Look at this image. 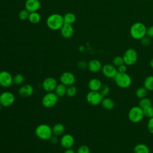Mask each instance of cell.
Segmentation results:
<instances>
[{"instance_id": "6da1fadb", "label": "cell", "mask_w": 153, "mask_h": 153, "mask_svg": "<svg viewBox=\"0 0 153 153\" xmlns=\"http://www.w3.org/2000/svg\"><path fill=\"white\" fill-rule=\"evenodd\" d=\"M46 23L48 27L51 30H60L64 25L63 16L58 13L52 14L47 17Z\"/></svg>"}, {"instance_id": "7a4b0ae2", "label": "cell", "mask_w": 153, "mask_h": 153, "mask_svg": "<svg viewBox=\"0 0 153 153\" xmlns=\"http://www.w3.org/2000/svg\"><path fill=\"white\" fill-rule=\"evenodd\" d=\"M35 133L39 139L44 140H49L53 135L52 128L47 124L38 125L35 130Z\"/></svg>"}, {"instance_id": "3957f363", "label": "cell", "mask_w": 153, "mask_h": 153, "mask_svg": "<svg viewBox=\"0 0 153 153\" xmlns=\"http://www.w3.org/2000/svg\"><path fill=\"white\" fill-rule=\"evenodd\" d=\"M146 27L145 25L140 22L134 23L130 30L131 37L135 39H141L146 34Z\"/></svg>"}, {"instance_id": "277c9868", "label": "cell", "mask_w": 153, "mask_h": 153, "mask_svg": "<svg viewBox=\"0 0 153 153\" xmlns=\"http://www.w3.org/2000/svg\"><path fill=\"white\" fill-rule=\"evenodd\" d=\"M128 118L133 123L140 122L144 118L143 109L139 106H133L128 111Z\"/></svg>"}, {"instance_id": "5b68a950", "label": "cell", "mask_w": 153, "mask_h": 153, "mask_svg": "<svg viewBox=\"0 0 153 153\" xmlns=\"http://www.w3.org/2000/svg\"><path fill=\"white\" fill-rule=\"evenodd\" d=\"M116 84L120 88H127L131 84V78L130 76L126 72L121 73L118 72L114 78Z\"/></svg>"}, {"instance_id": "8992f818", "label": "cell", "mask_w": 153, "mask_h": 153, "mask_svg": "<svg viewBox=\"0 0 153 153\" xmlns=\"http://www.w3.org/2000/svg\"><path fill=\"white\" fill-rule=\"evenodd\" d=\"M59 97L54 92H48L42 98V104L47 108H50L56 105Z\"/></svg>"}, {"instance_id": "52a82bcc", "label": "cell", "mask_w": 153, "mask_h": 153, "mask_svg": "<svg viewBox=\"0 0 153 153\" xmlns=\"http://www.w3.org/2000/svg\"><path fill=\"white\" fill-rule=\"evenodd\" d=\"M123 58L125 65L131 66L135 64L137 60V53L134 49L130 48L125 51Z\"/></svg>"}, {"instance_id": "ba28073f", "label": "cell", "mask_w": 153, "mask_h": 153, "mask_svg": "<svg viewBox=\"0 0 153 153\" xmlns=\"http://www.w3.org/2000/svg\"><path fill=\"white\" fill-rule=\"evenodd\" d=\"M103 97L99 91H90L86 95V100L92 106H97L101 103Z\"/></svg>"}, {"instance_id": "9c48e42d", "label": "cell", "mask_w": 153, "mask_h": 153, "mask_svg": "<svg viewBox=\"0 0 153 153\" xmlns=\"http://www.w3.org/2000/svg\"><path fill=\"white\" fill-rule=\"evenodd\" d=\"M15 101L14 94L9 91H5L0 94V104L2 107H8L12 105Z\"/></svg>"}, {"instance_id": "30bf717a", "label": "cell", "mask_w": 153, "mask_h": 153, "mask_svg": "<svg viewBox=\"0 0 153 153\" xmlns=\"http://www.w3.org/2000/svg\"><path fill=\"white\" fill-rule=\"evenodd\" d=\"M13 84V76L7 71L0 72V85L2 87H9Z\"/></svg>"}, {"instance_id": "8fae6325", "label": "cell", "mask_w": 153, "mask_h": 153, "mask_svg": "<svg viewBox=\"0 0 153 153\" xmlns=\"http://www.w3.org/2000/svg\"><path fill=\"white\" fill-rule=\"evenodd\" d=\"M57 85V80L54 77L49 76L44 79L42 83V87L47 93L53 92L55 90Z\"/></svg>"}, {"instance_id": "7c38bea8", "label": "cell", "mask_w": 153, "mask_h": 153, "mask_svg": "<svg viewBox=\"0 0 153 153\" xmlns=\"http://www.w3.org/2000/svg\"><path fill=\"white\" fill-rule=\"evenodd\" d=\"M103 75L108 78H114L118 73V70L114 65L107 63L104 65L102 68Z\"/></svg>"}, {"instance_id": "4fadbf2b", "label": "cell", "mask_w": 153, "mask_h": 153, "mask_svg": "<svg viewBox=\"0 0 153 153\" xmlns=\"http://www.w3.org/2000/svg\"><path fill=\"white\" fill-rule=\"evenodd\" d=\"M60 80L61 83L63 84L66 86H70L74 85L76 79L73 73L66 71L63 72L61 74L60 76Z\"/></svg>"}, {"instance_id": "5bb4252c", "label": "cell", "mask_w": 153, "mask_h": 153, "mask_svg": "<svg viewBox=\"0 0 153 153\" xmlns=\"http://www.w3.org/2000/svg\"><path fill=\"white\" fill-rule=\"evenodd\" d=\"M74 137L71 134H65L62 135L60 140L61 146L65 149L72 148L74 144Z\"/></svg>"}, {"instance_id": "9a60e30c", "label": "cell", "mask_w": 153, "mask_h": 153, "mask_svg": "<svg viewBox=\"0 0 153 153\" xmlns=\"http://www.w3.org/2000/svg\"><path fill=\"white\" fill-rule=\"evenodd\" d=\"M25 6L29 13L36 12L41 7V2L39 0H26Z\"/></svg>"}, {"instance_id": "2e32d148", "label": "cell", "mask_w": 153, "mask_h": 153, "mask_svg": "<svg viewBox=\"0 0 153 153\" xmlns=\"http://www.w3.org/2000/svg\"><path fill=\"white\" fill-rule=\"evenodd\" d=\"M34 89L32 85L29 84L22 85L19 89V94L23 97H27L32 96L33 93Z\"/></svg>"}, {"instance_id": "e0dca14e", "label": "cell", "mask_w": 153, "mask_h": 153, "mask_svg": "<svg viewBox=\"0 0 153 153\" xmlns=\"http://www.w3.org/2000/svg\"><path fill=\"white\" fill-rule=\"evenodd\" d=\"M60 30L62 36L65 39H68L72 37L74 32V27L72 25L65 23H64V25L62 26Z\"/></svg>"}, {"instance_id": "ac0fdd59", "label": "cell", "mask_w": 153, "mask_h": 153, "mask_svg": "<svg viewBox=\"0 0 153 153\" xmlns=\"http://www.w3.org/2000/svg\"><path fill=\"white\" fill-rule=\"evenodd\" d=\"M102 66L100 62L97 59H92L87 63V68L91 72H97L102 69Z\"/></svg>"}, {"instance_id": "d6986e66", "label": "cell", "mask_w": 153, "mask_h": 153, "mask_svg": "<svg viewBox=\"0 0 153 153\" xmlns=\"http://www.w3.org/2000/svg\"><path fill=\"white\" fill-rule=\"evenodd\" d=\"M102 85L101 81L96 78H94L91 79L88 83V86L90 91H99Z\"/></svg>"}, {"instance_id": "ffe728a7", "label": "cell", "mask_w": 153, "mask_h": 153, "mask_svg": "<svg viewBox=\"0 0 153 153\" xmlns=\"http://www.w3.org/2000/svg\"><path fill=\"white\" fill-rule=\"evenodd\" d=\"M101 105H102V106L103 108V109L108 111L112 110L115 107L114 101L112 99L109 97H106L103 98L101 102Z\"/></svg>"}, {"instance_id": "44dd1931", "label": "cell", "mask_w": 153, "mask_h": 153, "mask_svg": "<svg viewBox=\"0 0 153 153\" xmlns=\"http://www.w3.org/2000/svg\"><path fill=\"white\" fill-rule=\"evenodd\" d=\"M65 128L63 124L61 123H56L52 127V131L53 135L59 136L63 134Z\"/></svg>"}, {"instance_id": "7402d4cb", "label": "cell", "mask_w": 153, "mask_h": 153, "mask_svg": "<svg viewBox=\"0 0 153 153\" xmlns=\"http://www.w3.org/2000/svg\"><path fill=\"white\" fill-rule=\"evenodd\" d=\"M134 153H149V147L145 143H138L133 148Z\"/></svg>"}, {"instance_id": "603a6c76", "label": "cell", "mask_w": 153, "mask_h": 153, "mask_svg": "<svg viewBox=\"0 0 153 153\" xmlns=\"http://www.w3.org/2000/svg\"><path fill=\"white\" fill-rule=\"evenodd\" d=\"M66 89H67L66 86L63 84L62 83L57 84L54 90V93L59 97H63L66 94Z\"/></svg>"}, {"instance_id": "cb8c5ba5", "label": "cell", "mask_w": 153, "mask_h": 153, "mask_svg": "<svg viewBox=\"0 0 153 153\" xmlns=\"http://www.w3.org/2000/svg\"><path fill=\"white\" fill-rule=\"evenodd\" d=\"M64 23L72 25L76 21V16L73 13L68 12L63 16Z\"/></svg>"}, {"instance_id": "d4e9b609", "label": "cell", "mask_w": 153, "mask_h": 153, "mask_svg": "<svg viewBox=\"0 0 153 153\" xmlns=\"http://www.w3.org/2000/svg\"><path fill=\"white\" fill-rule=\"evenodd\" d=\"M143 87L148 91H153V75H149L145 78Z\"/></svg>"}, {"instance_id": "484cf974", "label": "cell", "mask_w": 153, "mask_h": 153, "mask_svg": "<svg viewBox=\"0 0 153 153\" xmlns=\"http://www.w3.org/2000/svg\"><path fill=\"white\" fill-rule=\"evenodd\" d=\"M28 20L32 24H37L41 20V15L37 11L30 13Z\"/></svg>"}, {"instance_id": "4316f807", "label": "cell", "mask_w": 153, "mask_h": 153, "mask_svg": "<svg viewBox=\"0 0 153 153\" xmlns=\"http://www.w3.org/2000/svg\"><path fill=\"white\" fill-rule=\"evenodd\" d=\"M139 106L142 109H144L145 108L152 106V101L148 97H143L140 99V101L139 102Z\"/></svg>"}, {"instance_id": "83f0119b", "label": "cell", "mask_w": 153, "mask_h": 153, "mask_svg": "<svg viewBox=\"0 0 153 153\" xmlns=\"http://www.w3.org/2000/svg\"><path fill=\"white\" fill-rule=\"evenodd\" d=\"M147 93H148V90L144 87H140L137 88V90H136L135 94H136V96L138 99H140L143 97H145L147 95Z\"/></svg>"}, {"instance_id": "f1b7e54d", "label": "cell", "mask_w": 153, "mask_h": 153, "mask_svg": "<svg viewBox=\"0 0 153 153\" xmlns=\"http://www.w3.org/2000/svg\"><path fill=\"white\" fill-rule=\"evenodd\" d=\"M25 80L24 76L21 74H17L13 76V84L16 85H22Z\"/></svg>"}, {"instance_id": "f546056e", "label": "cell", "mask_w": 153, "mask_h": 153, "mask_svg": "<svg viewBox=\"0 0 153 153\" xmlns=\"http://www.w3.org/2000/svg\"><path fill=\"white\" fill-rule=\"evenodd\" d=\"M76 93H77V89L74 85L68 86L66 89V94L67 96L69 97H74L76 95Z\"/></svg>"}, {"instance_id": "4dcf8cb0", "label": "cell", "mask_w": 153, "mask_h": 153, "mask_svg": "<svg viewBox=\"0 0 153 153\" xmlns=\"http://www.w3.org/2000/svg\"><path fill=\"white\" fill-rule=\"evenodd\" d=\"M29 14H30V13L26 9L22 10L19 13V18L20 19V20H21L22 21L28 20Z\"/></svg>"}, {"instance_id": "1f68e13d", "label": "cell", "mask_w": 153, "mask_h": 153, "mask_svg": "<svg viewBox=\"0 0 153 153\" xmlns=\"http://www.w3.org/2000/svg\"><path fill=\"white\" fill-rule=\"evenodd\" d=\"M99 91L100 92V93L102 94V96L103 97H105L109 94V93L110 92V88L106 84H102V85Z\"/></svg>"}, {"instance_id": "d6a6232c", "label": "cell", "mask_w": 153, "mask_h": 153, "mask_svg": "<svg viewBox=\"0 0 153 153\" xmlns=\"http://www.w3.org/2000/svg\"><path fill=\"white\" fill-rule=\"evenodd\" d=\"M143 111L144 117H147L148 118H151L153 117V107L152 106L142 109Z\"/></svg>"}, {"instance_id": "836d02e7", "label": "cell", "mask_w": 153, "mask_h": 153, "mask_svg": "<svg viewBox=\"0 0 153 153\" xmlns=\"http://www.w3.org/2000/svg\"><path fill=\"white\" fill-rule=\"evenodd\" d=\"M112 63L115 66H120V65L124 64V60L123 57L121 56H116L112 60Z\"/></svg>"}, {"instance_id": "e575fe53", "label": "cell", "mask_w": 153, "mask_h": 153, "mask_svg": "<svg viewBox=\"0 0 153 153\" xmlns=\"http://www.w3.org/2000/svg\"><path fill=\"white\" fill-rule=\"evenodd\" d=\"M76 153H90V149L87 145H82L77 149Z\"/></svg>"}, {"instance_id": "d590c367", "label": "cell", "mask_w": 153, "mask_h": 153, "mask_svg": "<svg viewBox=\"0 0 153 153\" xmlns=\"http://www.w3.org/2000/svg\"><path fill=\"white\" fill-rule=\"evenodd\" d=\"M147 128L149 132L151 134H153V117L149 118L147 123Z\"/></svg>"}, {"instance_id": "8d00e7d4", "label": "cell", "mask_w": 153, "mask_h": 153, "mask_svg": "<svg viewBox=\"0 0 153 153\" xmlns=\"http://www.w3.org/2000/svg\"><path fill=\"white\" fill-rule=\"evenodd\" d=\"M77 66L78 68L81 70H84L87 68V63L84 60H81L78 62L77 63Z\"/></svg>"}, {"instance_id": "74e56055", "label": "cell", "mask_w": 153, "mask_h": 153, "mask_svg": "<svg viewBox=\"0 0 153 153\" xmlns=\"http://www.w3.org/2000/svg\"><path fill=\"white\" fill-rule=\"evenodd\" d=\"M141 42L144 46H148L151 44V39L149 37H146L145 36L141 39Z\"/></svg>"}, {"instance_id": "f35d334b", "label": "cell", "mask_w": 153, "mask_h": 153, "mask_svg": "<svg viewBox=\"0 0 153 153\" xmlns=\"http://www.w3.org/2000/svg\"><path fill=\"white\" fill-rule=\"evenodd\" d=\"M117 70H118V72H121V73L126 72V71H127V66H126V65L123 64V65H120V66L118 67Z\"/></svg>"}, {"instance_id": "ab89813d", "label": "cell", "mask_w": 153, "mask_h": 153, "mask_svg": "<svg viewBox=\"0 0 153 153\" xmlns=\"http://www.w3.org/2000/svg\"><path fill=\"white\" fill-rule=\"evenodd\" d=\"M146 34L148 37L153 38V26H150L146 29Z\"/></svg>"}, {"instance_id": "60d3db41", "label": "cell", "mask_w": 153, "mask_h": 153, "mask_svg": "<svg viewBox=\"0 0 153 153\" xmlns=\"http://www.w3.org/2000/svg\"><path fill=\"white\" fill-rule=\"evenodd\" d=\"M50 142L53 143V144H56L57 143H58L59 142V139H58V136H55V135H53L50 139H49Z\"/></svg>"}, {"instance_id": "b9f144b4", "label": "cell", "mask_w": 153, "mask_h": 153, "mask_svg": "<svg viewBox=\"0 0 153 153\" xmlns=\"http://www.w3.org/2000/svg\"><path fill=\"white\" fill-rule=\"evenodd\" d=\"M64 153H76L75 152V151L74 149H72L71 148H68L66 149V150L65 151Z\"/></svg>"}, {"instance_id": "7bdbcfd3", "label": "cell", "mask_w": 153, "mask_h": 153, "mask_svg": "<svg viewBox=\"0 0 153 153\" xmlns=\"http://www.w3.org/2000/svg\"><path fill=\"white\" fill-rule=\"evenodd\" d=\"M150 66H151V68L153 69V58L150 61Z\"/></svg>"}, {"instance_id": "ee69618b", "label": "cell", "mask_w": 153, "mask_h": 153, "mask_svg": "<svg viewBox=\"0 0 153 153\" xmlns=\"http://www.w3.org/2000/svg\"><path fill=\"white\" fill-rule=\"evenodd\" d=\"M2 106L0 104V111H1V109H2Z\"/></svg>"}]
</instances>
